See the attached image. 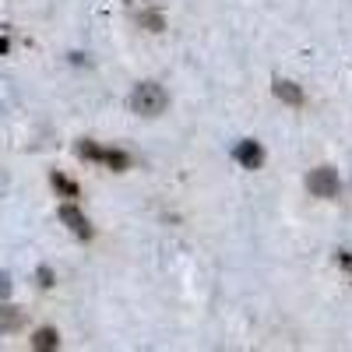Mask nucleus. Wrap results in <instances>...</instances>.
I'll return each instance as SVG.
<instances>
[{"label": "nucleus", "mask_w": 352, "mask_h": 352, "mask_svg": "<svg viewBox=\"0 0 352 352\" xmlns=\"http://www.w3.org/2000/svg\"><path fill=\"white\" fill-rule=\"evenodd\" d=\"M32 349H39V352H50V349H60V335H56L53 328H39V331L32 335Z\"/></svg>", "instance_id": "7"}, {"label": "nucleus", "mask_w": 352, "mask_h": 352, "mask_svg": "<svg viewBox=\"0 0 352 352\" xmlns=\"http://www.w3.org/2000/svg\"><path fill=\"white\" fill-rule=\"evenodd\" d=\"M36 278H39V285H43V289H53V285H56V282H53V272L46 268V264H43V268L36 272Z\"/></svg>", "instance_id": "11"}, {"label": "nucleus", "mask_w": 352, "mask_h": 352, "mask_svg": "<svg viewBox=\"0 0 352 352\" xmlns=\"http://www.w3.org/2000/svg\"><path fill=\"white\" fill-rule=\"evenodd\" d=\"M338 264H342V268L352 275V250H338Z\"/></svg>", "instance_id": "13"}, {"label": "nucleus", "mask_w": 352, "mask_h": 352, "mask_svg": "<svg viewBox=\"0 0 352 352\" xmlns=\"http://www.w3.org/2000/svg\"><path fill=\"white\" fill-rule=\"evenodd\" d=\"M272 92H275V99H282L285 106H303V88L300 85H292V81H275L272 85Z\"/></svg>", "instance_id": "6"}, {"label": "nucleus", "mask_w": 352, "mask_h": 352, "mask_svg": "<svg viewBox=\"0 0 352 352\" xmlns=\"http://www.w3.org/2000/svg\"><path fill=\"white\" fill-rule=\"evenodd\" d=\"M138 18H141V25L148 28V32H162V28H166V21H162V14H159V11H141Z\"/></svg>", "instance_id": "10"}, {"label": "nucleus", "mask_w": 352, "mask_h": 352, "mask_svg": "<svg viewBox=\"0 0 352 352\" xmlns=\"http://www.w3.org/2000/svg\"><path fill=\"white\" fill-rule=\"evenodd\" d=\"M232 159H236L243 169H261V162H264V148L257 141H240L236 148H232Z\"/></svg>", "instance_id": "5"}, {"label": "nucleus", "mask_w": 352, "mask_h": 352, "mask_svg": "<svg viewBox=\"0 0 352 352\" xmlns=\"http://www.w3.org/2000/svg\"><path fill=\"white\" fill-rule=\"evenodd\" d=\"M8 296H11V275L0 272V300H8Z\"/></svg>", "instance_id": "12"}, {"label": "nucleus", "mask_w": 352, "mask_h": 352, "mask_svg": "<svg viewBox=\"0 0 352 352\" xmlns=\"http://www.w3.org/2000/svg\"><path fill=\"white\" fill-rule=\"evenodd\" d=\"M50 184H53V190H56V194H64V197H78V194H81V190H78V184H74V180H67L64 173H53V176H50Z\"/></svg>", "instance_id": "8"}, {"label": "nucleus", "mask_w": 352, "mask_h": 352, "mask_svg": "<svg viewBox=\"0 0 352 352\" xmlns=\"http://www.w3.org/2000/svg\"><path fill=\"white\" fill-rule=\"evenodd\" d=\"M4 328H21V314L8 303H0V331Z\"/></svg>", "instance_id": "9"}, {"label": "nucleus", "mask_w": 352, "mask_h": 352, "mask_svg": "<svg viewBox=\"0 0 352 352\" xmlns=\"http://www.w3.org/2000/svg\"><path fill=\"white\" fill-rule=\"evenodd\" d=\"M166 106H169V96H166V88L155 85V81H141L131 92V109L141 113V116H159Z\"/></svg>", "instance_id": "1"}, {"label": "nucleus", "mask_w": 352, "mask_h": 352, "mask_svg": "<svg viewBox=\"0 0 352 352\" xmlns=\"http://www.w3.org/2000/svg\"><path fill=\"white\" fill-rule=\"evenodd\" d=\"M307 187H310L314 197H338L342 180H338V173H335V169L320 166V169H314V173L307 176Z\"/></svg>", "instance_id": "3"}, {"label": "nucleus", "mask_w": 352, "mask_h": 352, "mask_svg": "<svg viewBox=\"0 0 352 352\" xmlns=\"http://www.w3.org/2000/svg\"><path fill=\"white\" fill-rule=\"evenodd\" d=\"M81 159H88V162H102V166H109L113 173H124L127 166H131V155L127 152H120V148H99L96 141H78V148H74Z\"/></svg>", "instance_id": "2"}, {"label": "nucleus", "mask_w": 352, "mask_h": 352, "mask_svg": "<svg viewBox=\"0 0 352 352\" xmlns=\"http://www.w3.org/2000/svg\"><path fill=\"white\" fill-rule=\"evenodd\" d=\"M60 222L74 232L78 240H92V226H88V219L74 208V204H64V208H60Z\"/></svg>", "instance_id": "4"}]
</instances>
